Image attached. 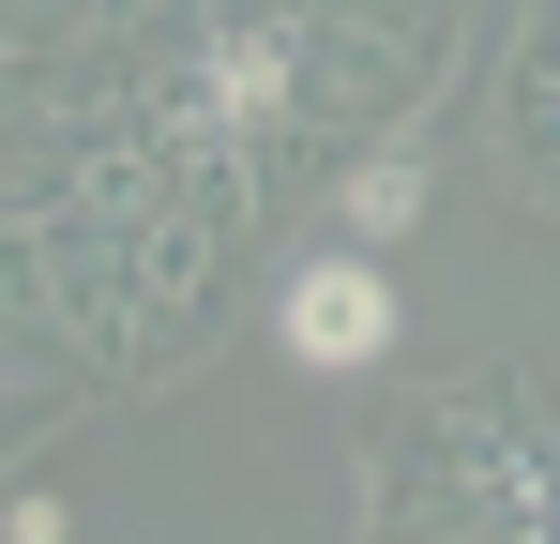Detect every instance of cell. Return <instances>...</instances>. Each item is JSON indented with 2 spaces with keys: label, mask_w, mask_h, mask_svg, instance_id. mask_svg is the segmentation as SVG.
Instances as JSON below:
<instances>
[{
  "label": "cell",
  "mask_w": 560,
  "mask_h": 544,
  "mask_svg": "<svg viewBox=\"0 0 560 544\" xmlns=\"http://www.w3.org/2000/svg\"><path fill=\"white\" fill-rule=\"evenodd\" d=\"M273 333H288V363H318V378H364V363L394 348V272L378 258H303L288 303H273Z\"/></svg>",
  "instance_id": "obj_1"
},
{
  "label": "cell",
  "mask_w": 560,
  "mask_h": 544,
  "mask_svg": "<svg viewBox=\"0 0 560 544\" xmlns=\"http://www.w3.org/2000/svg\"><path fill=\"white\" fill-rule=\"evenodd\" d=\"M288 76H303V31H288V15H243V31H212V61L167 91V121H183V137H243V121L288 106Z\"/></svg>",
  "instance_id": "obj_2"
},
{
  "label": "cell",
  "mask_w": 560,
  "mask_h": 544,
  "mask_svg": "<svg viewBox=\"0 0 560 544\" xmlns=\"http://www.w3.org/2000/svg\"><path fill=\"white\" fill-rule=\"evenodd\" d=\"M409 212H424V167H409V152H364V167H349V227H409Z\"/></svg>",
  "instance_id": "obj_3"
}]
</instances>
